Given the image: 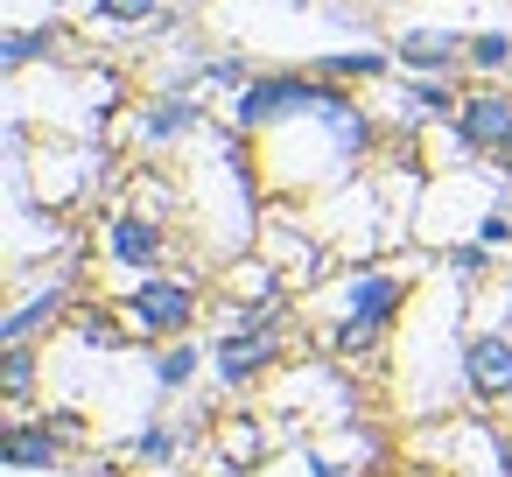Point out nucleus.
I'll return each mask as SVG.
<instances>
[{"mask_svg": "<svg viewBox=\"0 0 512 477\" xmlns=\"http://www.w3.org/2000/svg\"><path fill=\"white\" fill-rule=\"evenodd\" d=\"M330 99H337V78H323V71H274V78L239 85V99H232V127H239V134L288 127V120L323 113Z\"/></svg>", "mask_w": 512, "mask_h": 477, "instance_id": "nucleus-1", "label": "nucleus"}, {"mask_svg": "<svg viewBox=\"0 0 512 477\" xmlns=\"http://www.w3.org/2000/svg\"><path fill=\"white\" fill-rule=\"evenodd\" d=\"M505 134H512V92H505L498 78H477V85L463 92L456 120H449V141H456L463 162H498Z\"/></svg>", "mask_w": 512, "mask_h": 477, "instance_id": "nucleus-2", "label": "nucleus"}, {"mask_svg": "<svg viewBox=\"0 0 512 477\" xmlns=\"http://www.w3.org/2000/svg\"><path fill=\"white\" fill-rule=\"evenodd\" d=\"M120 316H127L134 337L176 344V337H190V323H197V288H190V281H169V274H148V281L120 302Z\"/></svg>", "mask_w": 512, "mask_h": 477, "instance_id": "nucleus-3", "label": "nucleus"}, {"mask_svg": "<svg viewBox=\"0 0 512 477\" xmlns=\"http://www.w3.org/2000/svg\"><path fill=\"white\" fill-rule=\"evenodd\" d=\"M99 253L113 260V267H162L169 260V225L162 218H148V211H113L106 225H99Z\"/></svg>", "mask_w": 512, "mask_h": 477, "instance_id": "nucleus-4", "label": "nucleus"}, {"mask_svg": "<svg viewBox=\"0 0 512 477\" xmlns=\"http://www.w3.org/2000/svg\"><path fill=\"white\" fill-rule=\"evenodd\" d=\"M71 435H78V414H50V421H15L8 442H0V456H8V470H57L71 456Z\"/></svg>", "mask_w": 512, "mask_h": 477, "instance_id": "nucleus-5", "label": "nucleus"}, {"mask_svg": "<svg viewBox=\"0 0 512 477\" xmlns=\"http://www.w3.org/2000/svg\"><path fill=\"white\" fill-rule=\"evenodd\" d=\"M463 57H470V36H456V29H407V36H393V64L421 71V78H456Z\"/></svg>", "mask_w": 512, "mask_h": 477, "instance_id": "nucleus-6", "label": "nucleus"}, {"mask_svg": "<svg viewBox=\"0 0 512 477\" xmlns=\"http://www.w3.org/2000/svg\"><path fill=\"white\" fill-rule=\"evenodd\" d=\"M463 386L477 400H512V337L505 330H477L463 344Z\"/></svg>", "mask_w": 512, "mask_h": 477, "instance_id": "nucleus-7", "label": "nucleus"}, {"mask_svg": "<svg viewBox=\"0 0 512 477\" xmlns=\"http://www.w3.org/2000/svg\"><path fill=\"white\" fill-rule=\"evenodd\" d=\"M400 302H407V274H358V281L344 288V316H365V323H379V330H393Z\"/></svg>", "mask_w": 512, "mask_h": 477, "instance_id": "nucleus-8", "label": "nucleus"}, {"mask_svg": "<svg viewBox=\"0 0 512 477\" xmlns=\"http://www.w3.org/2000/svg\"><path fill=\"white\" fill-rule=\"evenodd\" d=\"M71 316V281H50L43 295H29L22 309H8V323H0V344H36V330L64 323Z\"/></svg>", "mask_w": 512, "mask_h": 477, "instance_id": "nucleus-9", "label": "nucleus"}, {"mask_svg": "<svg viewBox=\"0 0 512 477\" xmlns=\"http://www.w3.org/2000/svg\"><path fill=\"white\" fill-rule=\"evenodd\" d=\"M197 120H204V106H197L190 92H162V99L148 106V120H141V134H148V141L162 148V141H183V134H190Z\"/></svg>", "mask_w": 512, "mask_h": 477, "instance_id": "nucleus-10", "label": "nucleus"}, {"mask_svg": "<svg viewBox=\"0 0 512 477\" xmlns=\"http://www.w3.org/2000/svg\"><path fill=\"white\" fill-rule=\"evenodd\" d=\"M463 71H477V78H505V71H512V29H477Z\"/></svg>", "mask_w": 512, "mask_h": 477, "instance_id": "nucleus-11", "label": "nucleus"}, {"mask_svg": "<svg viewBox=\"0 0 512 477\" xmlns=\"http://www.w3.org/2000/svg\"><path fill=\"white\" fill-rule=\"evenodd\" d=\"M0 386H8L15 407H29V393H36V344H8V358H0Z\"/></svg>", "mask_w": 512, "mask_h": 477, "instance_id": "nucleus-12", "label": "nucleus"}, {"mask_svg": "<svg viewBox=\"0 0 512 477\" xmlns=\"http://www.w3.org/2000/svg\"><path fill=\"white\" fill-rule=\"evenodd\" d=\"M50 43H57V29H8V36H0V64H8V71H29Z\"/></svg>", "mask_w": 512, "mask_h": 477, "instance_id": "nucleus-13", "label": "nucleus"}, {"mask_svg": "<svg viewBox=\"0 0 512 477\" xmlns=\"http://www.w3.org/2000/svg\"><path fill=\"white\" fill-rule=\"evenodd\" d=\"M386 64H393V50H351V57H323V78L358 85V78H379Z\"/></svg>", "mask_w": 512, "mask_h": 477, "instance_id": "nucleus-14", "label": "nucleus"}, {"mask_svg": "<svg viewBox=\"0 0 512 477\" xmlns=\"http://www.w3.org/2000/svg\"><path fill=\"white\" fill-rule=\"evenodd\" d=\"M190 372H197V344L190 337H176V344H162V358H155V386H190Z\"/></svg>", "mask_w": 512, "mask_h": 477, "instance_id": "nucleus-15", "label": "nucleus"}, {"mask_svg": "<svg viewBox=\"0 0 512 477\" xmlns=\"http://www.w3.org/2000/svg\"><path fill=\"white\" fill-rule=\"evenodd\" d=\"M92 15L113 22V29H134V22H155L162 15V0H92Z\"/></svg>", "mask_w": 512, "mask_h": 477, "instance_id": "nucleus-16", "label": "nucleus"}, {"mask_svg": "<svg viewBox=\"0 0 512 477\" xmlns=\"http://www.w3.org/2000/svg\"><path fill=\"white\" fill-rule=\"evenodd\" d=\"M148 463H176L183 456V428H141V442H134Z\"/></svg>", "mask_w": 512, "mask_h": 477, "instance_id": "nucleus-17", "label": "nucleus"}, {"mask_svg": "<svg viewBox=\"0 0 512 477\" xmlns=\"http://www.w3.org/2000/svg\"><path fill=\"white\" fill-rule=\"evenodd\" d=\"M225 435H232L225 449H232V463H239V470H246V463H260V428H253V421H232Z\"/></svg>", "mask_w": 512, "mask_h": 477, "instance_id": "nucleus-18", "label": "nucleus"}, {"mask_svg": "<svg viewBox=\"0 0 512 477\" xmlns=\"http://www.w3.org/2000/svg\"><path fill=\"white\" fill-rule=\"evenodd\" d=\"M484 267H491V260H484V239H477V246H449V274H456V281H477Z\"/></svg>", "mask_w": 512, "mask_h": 477, "instance_id": "nucleus-19", "label": "nucleus"}, {"mask_svg": "<svg viewBox=\"0 0 512 477\" xmlns=\"http://www.w3.org/2000/svg\"><path fill=\"white\" fill-rule=\"evenodd\" d=\"M477 239H484V246H505V239H512V204H505V211H484V218H477Z\"/></svg>", "mask_w": 512, "mask_h": 477, "instance_id": "nucleus-20", "label": "nucleus"}, {"mask_svg": "<svg viewBox=\"0 0 512 477\" xmlns=\"http://www.w3.org/2000/svg\"><path fill=\"white\" fill-rule=\"evenodd\" d=\"M498 176H512V134H505V148H498Z\"/></svg>", "mask_w": 512, "mask_h": 477, "instance_id": "nucleus-21", "label": "nucleus"}, {"mask_svg": "<svg viewBox=\"0 0 512 477\" xmlns=\"http://www.w3.org/2000/svg\"><path fill=\"white\" fill-rule=\"evenodd\" d=\"M498 470H505V477H512V435H505V442H498Z\"/></svg>", "mask_w": 512, "mask_h": 477, "instance_id": "nucleus-22", "label": "nucleus"}]
</instances>
